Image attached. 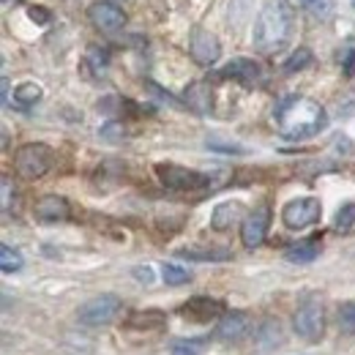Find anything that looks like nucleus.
<instances>
[{
	"instance_id": "f257e3e1",
	"label": "nucleus",
	"mask_w": 355,
	"mask_h": 355,
	"mask_svg": "<svg viewBox=\"0 0 355 355\" xmlns=\"http://www.w3.org/2000/svg\"><path fill=\"white\" fill-rule=\"evenodd\" d=\"M273 123L284 139H309L328 126V115L306 96H284L273 110Z\"/></svg>"
},
{
	"instance_id": "f03ea898",
	"label": "nucleus",
	"mask_w": 355,
	"mask_h": 355,
	"mask_svg": "<svg viewBox=\"0 0 355 355\" xmlns=\"http://www.w3.org/2000/svg\"><path fill=\"white\" fill-rule=\"evenodd\" d=\"M293 36V8L287 0H266L254 22V46L263 55L282 52Z\"/></svg>"
},
{
	"instance_id": "7ed1b4c3",
	"label": "nucleus",
	"mask_w": 355,
	"mask_h": 355,
	"mask_svg": "<svg viewBox=\"0 0 355 355\" xmlns=\"http://www.w3.org/2000/svg\"><path fill=\"white\" fill-rule=\"evenodd\" d=\"M52 162H55V156H52L49 145H44V142H28V145L17 148V153H14V170L25 180L44 178L52 170Z\"/></svg>"
},
{
	"instance_id": "20e7f679",
	"label": "nucleus",
	"mask_w": 355,
	"mask_h": 355,
	"mask_svg": "<svg viewBox=\"0 0 355 355\" xmlns=\"http://www.w3.org/2000/svg\"><path fill=\"white\" fill-rule=\"evenodd\" d=\"M293 328L301 339L306 342H317L325 331V306L317 295H309L298 304V309L293 314Z\"/></svg>"
},
{
	"instance_id": "39448f33",
	"label": "nucleus",
	"mask_w": 355,
	"mask_h": 355,
	"mask_svg": "<svg viewBox=\"0 0 355 355\" xmlns=\"http://www.w3.org/2000/svg\"><path fill=\"white\" fill-rule=\"evenodd\" d=\"M121 311H123V301H121L118 295H112V293H104V295L90 298L88 304H83V306L77 309V320H80L83 325L96 328V325H110V322H115V320L121 317Z\"/></svg>"
},
{
	"instance_id": "423d86ee",
	"label": "nucleus",
	"mask_w": 355,
	"mask_h": 355,
	"mask_svg": "<svg viewBox=\"0 0 355 355\" xmlns=\"http://www.w3.org/2000/svg\"><path fill=\"white\" fill-rule=\"evenodd\" d=\"M156 175L162 180V186L170 191H200L211 183V178L205 173H197L180 164H156Z\"/></svg>"
},
{
	"instance_id": "0eeeda50",
	"label": "nucleus",
	"mask_w": 355,
	"mask_h": 355,
	"mask_svg": "<svg viewBox=\"0 0 355 355\" xmlns=\"http://www.w3.org/2000/svg\"><path fill=\"white\" fill-rule=\"evenodd\" d=\"M320 214H322V205L317 197H298V200H290L284 205L282 222L287 230H306V227L320 222Z\"/></svg>"
},
{
	"instance_id": "6e6552de",
	"label": "nucleus",
	"mask_w": 355,
	"mask_h": 355,
	"mask_svg": "<svg viewBox=\"0 0 355 355\" xmlns=\"http://www.w3.org/2000/svg\"><path fill=\"white\" fill-rule=\"evenodd\" d=\"M88 19L93 22V28H98L101 33H121L129 22L126 11L115 3V0H96L90 3Z\"/></svg>"
},
{
	"instance_id": "1a4fd4ad",
	"label": "nucleus",
	"mask_w": 355,
	"mask_h": 355,
	"mask_svg": "<svg viewBox=\"0 0 355 355\" xmlns=\"http://www.w3.org/2000/svg\"><path fill=\"white\" fill-rule=\"evenodd\" d=\"M270 227V208L268 205H257L252 214H246V219L241 224V241L246 249H257L263 246Z\"/></svg>"
},
{
	"instance_id": "9d476101",
	"label": "nucleus",
	"mask_w": 355,
	"mask_h": 355,
	"mask_svg": "<svg viewBox=\"0 0 355 355\" xmlns=\"http://www.w3.org/2000/svg\"><path fill=\"white\" fill-rule=\"evenodd\" d=\"M189 52H191V58L200 66H214L219 60V55H222V44H219V39L211 31L194 28L191 31V39H189Z\"/></svg>"
},
{
	"instance_id": "9b49d317",
	"label": "nucleus",
	"mask_w": 355,
	"mask_h": 355,
	"mask_svg": "<svg viewBox=\"0 0 355 355\" xmlns=\"http://www.w3.org/2000/svg\"><path fill=\"white\" fill-rule=\"evenodd\" d=\"M219 74L227 77V80H238V83H243V85H249V88H252V85H260L263 77H266L263 66H260L257 60H252V58H235V60H230Z\"/></svg>"
},
{
	"instance_id": "f8f14e48",
	"label": "nucleus",
	"mask_w": 355,
	"mask_h": 355,
	"mask_svg": "<svg viewBox=\"0 0 355 355\" xmlns=\"http://www.w3.org/2000/svg\"><path fill=\"white\" fill-rule=\"evenodd\" d=\"M180 314L189 317L191 322H211V320H222L227 311H224L222 301L197 295V298H189V301L180 306Z\"/></svg>"
},
{
	"instance_id": "ddd939ff",
	"label": "nucleus",
	"mask_w": 355,
	"mask_h": 355,
	"mask_svg": "<svg viewBox=\"0 0 355 355\" xmlns=\"http://www.w3.org/2000/svg\"><path fill=\"white\" fill-rule=\"evenodd\" d=\"M249 331H252V320H249L246 311H227L219 320V325H216V339L232 345V342L246 339Z\"/></svg>"
},
{
	"instance_id": "4468645a",
	"label": "nucleus",
	"mask_w": 355,
	"mask_h": 355,
	"mask_svg": "<svg viewBox=\"0 0 355 355\" xmlns=\"http://www.w3.org/2000/svg\"><path fill=\"white\" fill-rule=\"evenodd\" d=\"M36 219L39 222H66L71 216V205L66 197H58V194H44L36 208H33Z\"/></svg>"
},
{
	"instance_id": "2eb2a0df",
	"label": "nucleus",
	"mask_w": 355,
	"mask_h": 355,
	"mask_svg": "<svg viewBox=\"0 0 355 355\" xmlns=\"http://www.w3.org/2000/svg\"><path fill=\"white\" fill-rule=\"evenodd\" d=\"M243 214H246V211H243V205H241L238 200L219 202V205L214 208V214H211V227H214L216 232H227V230L243 224V219H246Z\"/></svg>"
},
{
	"instance_id": "dca6fc26",
	"label": "nucleus",
	"mask_w": 355,
	"mask_h": 355,
	"mask_svg": "<svg viewBox=\"0 0 355 355\" xmlns=\"http://www.w3.org/2000/svg\"><path fill=\"white\" fill-rule=\"evenodd\" d=\"M183 104L197 115H208L214 110V90L208 83H191L183 93Z\"/></svg>"
},
{
	"instance_id": "f3484780",
	"label": "nucleus",
	"mask_w": 355,
	"mask_h": 355,
	"mask_svg": "<svg viewBox=\"0 0 355 355\" xmlns=\"http://www.w3.org/2000/svg\"><path fill=\"white\" fill-rule=\"evenodd\" d=\"M178 257L194 260V263H227L232 252L224 246H186V249H178Z\"/></svg>"
},
{
	"instance_id": "a211bd4d",
	"label": "nucleus",
	"mask_w": 355,
	"mask_h": 355,
	"mask_svg": "<svg viewBox=\"0 0 355 355\" xmlns=\"http://www.w3.org/2000/svg\"><path fill=\"white\" fill-rule=\"evenodd\" d=\"M284 257H287L290 263H298V266L311 263V260H317V257H320V241H317V238H309V241L293 243V246H287Z\"/></svg>"
},
{
	"instance_id": "6ab92c4d",
	"label": "nucleus",
	"mask_w": 355,
	"mask_h": 355,
	"mask_svg": "<svg viewBox=\"0 0 355 355\" xmlns=\"http://www.w3.org/2000/svg\"><path fill=\"white\" fill-rule=\"evenodd\" d=\"M85 69H88L93 77H104L107 69H110V52L104 46L90 44L88 52H85Z\"/></svg>"
},
{
	"instance_id": "aec40b11",
	"label": "nucleus",
	"mask_w": 355,
	"mask_h": 355,
	"mask_svg": "<svg viewBox=\"0 0 355 355\" xmlns=\"http://www.w3.org/2000/svg\"><path fill=\"white\" fill-rule=\"evenodd\" d=\"M39 98H42V88H39L36 83H22V85L14 88V104H17V107H31V104H36Z\"/></svg>"
},
{
	"instance_id": "412c9836",
	"label": "nucleus",
	"mask_w": 355,
	"mask_h": 355,
	"mask_svg": "<svg viewBox=\"0 0 355 355\" xmlns=\"http://www.w3.org/2000/svg\"><path fill=\"white\" fill-rule=\"evenodd\" d=\"M306 66H311V49L306 46H298L287 60H284V74H295V71H304Z\"/></svg>"
},
{
	"instance_id": "4be33fe9",
	"label": "nucleus",
	"mask_w": 355,
	"mask_h": 355,
	"mask_svg": "<svg viewBox=\"0 0 355 355\" xmlns=\"http://www.w3.org/2000/svg\"><path fill=\"white\" fill-rule=\"evenodd\" d=\"M132 328H162L164 325V314L162 311H137L129 317Z\"/></svg>"
},
{
	"instance_id": "5701e85b",
	"label": "nucleus",
	"mask_w": 355,
	"mask_h": 355,
	"mask_svg": "<svg viewBox=\"0 0 355 355\" xmlns=\"http://www.w3.org/2000/svg\"><path fill=\"white\" fill-rule=\"evenodd\" d=\"M162 279H164L170 287H180V284H189V282H191V273H189L186 268L167 263V266L162 268Z\"/></svg>"
},
{
	"instance_id": "b1692460",
	"label": "nucleus",
	"mask_w": 355,
	"mask_h": 355,
	"mask_svg": "<svg viewBox=\"0 0 355 355\" xmlns=\"http://www.w3.org/2000/svg\"><path fill=\"white\" fill-rule=\"evenodd\" d=\"M0 268H3V273H17L22 268V254L3 243L0 246Z\"/></svg>"
},
{
	"instance_id": "393cba45",
	"label": "nucleus",
	"mask_w": 355,
	"mask_h": 355,
	"mask_svg": "<svg viewBox=\"0 0 355 355\" xmlns=\"http://www.w3.org/2000/svg\"><path fill=\"white\" fill-rule=\"evenodd\" d=\"M355 227V202H345L334 219V230L336 232H350Z\"/></svg>"
},
{
	"instance_id": "a878e982",
	"label": "nucleus",
	"mask_w": 355,
	"mask_h": 355,
	"mask_svg": "<svg viewBox=\"0 0 355 355\" xmlns=\"http://www.w3.org/2000/svg\"><path fill=\"white\" fill-rule=\"evenodd\" d=\"M202 339H178L170 347V355H200L202 353Z\"/></svg>"
},
{
	"instance_id": "bb28decb",
	"label": "nucleus",
	"mask_w": 355,
	"mask_h": 355,
	"mask_svg": "<svg viewBox=\"0 0 355 355\" xmlns=\"http://www.w3.org/2000/svg\"><path fill=\"white\" fill-rule=\"evenodd\" d=\"M257 339L263 342V345H276V342H282V331H279V325L273 322V320H266L263 325H260V331H257Z\"/></svg>"
},
{
	"instance_id": "cd10ccee",
	"label": "nucleus",
	"mask_w": 355,
	"mask_h": 355,
	"mask_svg": "<svg viewBox=\"0 0 355 355\" xmlns=\"http://www.w3.org/2000/svg\"><path fill=\"white\" fill-rule=\"evenodd\" d=\"M339 331L355 334V301L345 304V306L339 309Z\"/></svg>"
},
{
	"instance_id": "c85d7f7f",
	"label": "nucleus",
	"mask_w": 355,
	"mask_h": 355,
	"mask_svg": "<svg viewBox=\"0 0 355 355\" xmlns=\"http://www.w3.org/2000/svg\"><path fill=\"white\" fill-rule=\"evenodd\" d=\"M304 8H309L311 14H317V17H331L334 14V0H298Z\"/></svg>"
},
{
	"instance_id": "c756f323",
	"label": "nucleus",
	"mask_w": 355,
	"mask_h": 355,
	"mask_svg": "<svg viewBox=\"0 0 355 355\" xmlns=\"http://www.w3.org/2000/svg\"><path fill=\"white\" fill-rule=\"evenodd\" d=\"M208 148L211 150H222V153H246V148H241V145H230V142H219V139H208Z\"/></svg>"
},
{
	"instance_id": "7c9ffc66",
	"label": "nucleus",
	"mask_w": 355,
	"mask_h": 355,
	"mask_svg": "<svg viewBox=\"0 0 355 355\" xmlns=\"http://www.w3.org/2000/svg\"><path fill=\"white\" fill-rule=\"evenodd\" d=\"M342 71H345V77H353L355 74V49H345V55H342Z\"/></svg>"
},
{
	"instance_id": "2f4dec72",
	"label": "nucleus",
	"mask_w": 355,
	"mask_h": 355,
	"mask_svg": "<svg viewBox=\"0 0 355 355\" xmlns=\"http://www.w3.org/2000/svg\"><path fill=\"white\" fill-rule=\"evenodd\" d=\"M123 123H107V126H104V129H101V137H110V139H112V137H123Z\"/></svg>"
},
{
	"instance_id": "473e14b6",
	"label": "nucleus",
	"mask_w": 355,
	"mask_h": 355,
	"mask_svg": "<svg viewBox=\"0 0 355 355\" xmlns=\"http://www.w3.org/2000/svg\"><path fill=\"white\" fill-rule=\"evenodd\" d=\"M11 208V178L3 175V211Z\"/></svg>"
},
{
	"instance_id": "72a5a7b5",
	"label": "nucleus",
	"mask_w": 355,
	"mask_h": 355,
	"mask_svg": "<svg viewBox=\"0 0 355 355\" xmlns=\"http://www.w3.org/2000/svg\"><path fill=\"white\" fill-rule=\"evenodd\" d=\"M28 14H31V19H33V22H42V25H44V22H49V14H46L42 6H33Z\"/></svg>"
},
{
	"instance_id": "f704fd0d",
	"label": "nucleus",
	"mask_w": 355,
	"mask_h": 355,
	"mask_svg": "<svg viewBox=\"0 0 355 355\" xmlns=\"http://www.w3.org/2000/svg\"><path fill=\"white\" fill-rule=\"evenodd\" d=\"M134 276H137L139 282H145V284H150V282H153V273H150V268H134Z\"/></svg>"
},
{
	"instance_id": "c9c22d12",
	"label": "nucleus",
	"mask_w": 355,
	"mask_h": 355,
	"mask_svg": "<svg viewBox=\"0 0 355 355\" xmlns=\"http://www.w3.org/2000/svg\"><path fill=\"white\" fill-rule=\"evenodd\" d=\"M11 3H17V0H3V6H6V8H8V6H11Z\"/></svg>"
},
{
	"instance_id": "e433bc0d",
	"label": "nucleus",
	"mask_w": 355,
	"mask_h": 355,
	"mask_svg": "<svg viewBox=\"0 0 355 355\" xmlns=\"http://www.w3.org/2000/svg\"><path fill=\"white\" fill-rule=\"evenodd\" d=\"M353 3H355V0H353Z\"/></svg>"
}]
</instances>
